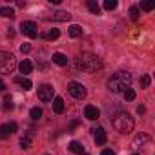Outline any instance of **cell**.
<instances>
[{
    "instance_id": "1",
    "label": "cell",
    "mask_w": 155,
    "mask_h": 155,
    "mask_svg": "<svg viewBox=\"0 0 155 155\" xmlns=\"http://www.w3.org/2000/svg\"><path fill=\"white\" fill-rule=\"evenodd\" d=\"M75 68L79 71H84V73H97L102 68V60L93 53H82L75 60Z\"/></svg>"
},
{
    "instance_id": "2",
    "label": "cell",
    "mask_w": 155,
    "mask_h": 155,
    "mask_svg": "<svg viewBox=\"0 0 155 155\" xmlns=\"http://www.w3.org/2000/svg\"><path fill=\"white\" fill-rule=\"evenodd\" d=\"M131 84V73L128 71H117L110 77L108 81V90L111 93H124Z\"/></svg>"
},
{
    "instance_id": "3",
    "label": "cell",
    "mask_w": 155,
    "mask_h": 155,
    "mask_svg": "<svg viewBox=\"0 0 155 155\" xmlns=\"http://www.w3.org/2000/svg\"><path fill=\"white\" fill-rule=\"evenodd\" d=\"M111 124L119 133H130L135 128V120L128 111H117L111 119Z\"/></svg>"
},
{
    "instance_id": "4",
    "label": "cell",
    "mask_w": 155,
    "mask_h": 155,
    "mask_svg": "<svg viewBox=\"0 0 155 155\" xmlns=\"http://www.w3.org/2000/svg\"><path fill=\"white\" fill-rule=\"evenodd\" d=\"M17 68V58L13 53L0 51V75H9Z\"/></svg>"
},
{
    "instance_id": "5",
    "label": "cell",
    "mask_w": 155,
    "mask_h": 155,
    "mask_svg": "<svg viewBox=\"0 0 155 155\" xmlns=\"http://www.w3.org/2000/svg\"><path fill=\"white\" fill-rule=\"evenodd\" d=\"M68 91H69V95L71 97H75V99H84L86 97V86L82 84V82H69L68 84Z\"/></svg>"
},
{
    "instance_id": "6",
    "label": "cell",
    "mask_w": 155,
    "mask_h": 155,
    "mask_svg": "<svg viewBox=\"0 0 155 155\" xmlns=\"http://www.w3.org/2000/svg\"><path fill=\"white\" fill-rule=\"evenodd\" d=\"M20 31H22L26 37H29V38H37V37H38V28H37V24H35V22H29V20H24V22L20 24Z\"/></svg>"
},
{
    "instance_id": "7",
    "label": "cell",
    "mask_w": 155,
    "mask_h": 155,
    "mask_svg": "<svg viewBox=\"0 0 155 155\" xmlns=\"http://www.w3.org/2000/svg\"><path fill=\"white\" fill-rule=\"evenodd\" d=\"M38 99H40L42 102L53 101V86H51V84H42V86L38 88Z\"/></svg>"
},
{
    "instance_id": "8",
    "label": "cell",
    "mask_w": 155,
    "mask_h": 155,
    "mask_svg": "<svg viewBox=\"0 0 155 155\" xmlns=\"http://www.w3.org/2000/svg\"><path fill=\"white\" fill-rule=\"evenodd\" d=\"M91 131H93V135H95V142H97V146H104L106 140H108L106 130H104L102 126H99V128H93Z\"/></svg>"
},
{
    "instance_id": "9",
    "label": "cell",
    "mask_w": 155,
    "mask_h": 155,
    "mask_svg": "<svg viewBox=\"0 0 155 155\" xmlns=\"http://www.w3.org/2000/svg\"><path fill=\"white\" fill-rule=\"evenodd\" d=\"M17 122H9V124H2L0 126V139H8L11 133H15L17 131Z\"/></svg>"
},
{
    "instance_id": "10",
    "label": "cell",
    "mask_w": 155,
    "mask_h": 155,
    "mask_svg": "<svg viewBox=\"0 0 155 155\" xmlns=\"http://www.w3.org/2000/svg\"><path fill=\"white\" fill-rule=\"evenodd\" d=\"M84 117H86L88 120H97V119L101 117V111H99V108H97V106L88 104V106L84 108Z\"/></svg>"
},
{
    "instance_id": "11",
    "label": "cell",
    "mask_w": 155,
    "mask_h": 155,
    "mask_svg": "<svg viewBox=\"0 0 155 155\" xmlns=\"http://www.w3.org/2000/svg\"><path fill=\"white\" fill-rule=\"evenodd\" d=\"M33 139H35V131L33 130H28V133L20 139V148L22 150H29L31 144H33Z\"/></svg>"
},
{
    "instance_id": "12",
    "label": "cell",
    "mask_w": 155,
    "mask_h": 155,
    "mask_svg": "<svg viewBox=\"0 0 155 155\" xmlns=\"http://www.w3.org/2000/svg\"><path fill=\"white\" fill-rule=\"evenodd\" d=\"M49 18L55 20V22H68V20L71 18V15H69L68 11H57V13H53Z\"/></svg>"
},
{
    "instance_id": "13",
    "label": "cell",
    "mask_w": 155,
    "mask_h": 155,
    "mask_svg": "<svg viewBox=\"0 0 155 155\" xmlns=\"http://www.w3.org/2000/svg\"><path fill=\"white\" fill-rule=\"evenodd\" d=\"M40 37L44 38V40H57L58 37H60V31L58 29H48V31H44V33H40Z\"/></svg>"
},
{
    "instance_id": "14",
    "label": "cell",
    "mask_w": 155,
    "mask_h": 155,
    "mask_svg": "<svg viewBox=\"0 0 155 155\" xmlns=\"http://www.w3.org/2000/svg\"><path fill=\"white\" fill-rule=\"evenodd\" d=\"M68 33H69L71 38H79V37H82V28H81L79 24H71V26L68 28Z\"/></svg>"
},
{
    "instance_id": "15",
    "label": "cell",
    "mask_w": 155,
    "mask_h": 155,
    "mask_svg": "<svg viewBox=\"0 0 155 155\" xmlns=\"http://www.w3.org/2000/svg\"><path fill=\"white\" fill-rule=\"evenodd\" d=\"M18 69H20V73H24V75H29V73L33 71V64H31L28 58H24V60L18 64Z\"/></svg>"
},
{
    "instance_id": "16",
    "label": "cell",
    "mask_w": 155,
    "mask_h": 155,
    "mask_svg": "<svg viewBox=\"0 0 155 155\" xmlns=\"http://www.w3.org/2000/svg\"><path fill=\"white\" fill-rule=\"evenodd\" d=\"M0 17H4V18H15V9L9 8V6H2L0 8Z\"/></svg>"
},
{
    "instance_id": "17",
    "label": "cell",
    "mask_w": 155,
    "mask_h": 155,
    "mask_svg": "<svg viewBox=\"0 0 155 155\" xmlns=\"http://www.w3.org/2000/svg\"><path fill=\"white\" fill-rule=\"evenodd\" d=\"M15 82H17V84H20L24 91H29V90L33 88V82H31L29 79H22V77H17V79H15Z\"/></svg>"
},
{
    "instance_id": "18",
    "label": "cell",
    "mask_w": 155,
    "mask_h": 155,
    "mask_svg": "<svg viewBox=\"0 0 155 155\" xmlns=\"http://www.w3.org/2000/svg\"><path fill=\"white\" fill-rule=\"evenodd\" d=\"M68 148H69V150H71L73 153H79V155H81V153H84V146H82V144H81L79 140H71Z\"/></svg>"
},
{
    "instance_id": "19",
    "label": "cell",
    "mask_w": 155,
    "mask_h": 155,
    "mask_svg": "<svg viewBox=\"0 0 155 155\" xmlns=\"http://www.w3.org/2000/svg\"><path fill=\"white\" fill-rule=\"evenodd\" d=\"M53 62L57 66H66L68 64V57L64 53H53Z\"/></svg>"
},
{
    "instance_id": "20",
    "label": "cell",
    "mask_w": 155,
    "mask_h": 155,
    "mask_svg": "<svg viewBox=\"0 0 155 155\" xmlns=\"http://www.w3.org/2000/svg\"><path fill=\"white\" fill-rule=\"evenodd\" d=\"M53 111L55 113H62L64 111V101H62V97H55L53 99Z\"/></svg>"
},
{
    "instance_id": "21",
    "label": "cell",
    "mask_w": 155,
    "mask_h": 155,
    "mask_svg": "<svg viewBox=\"0 0 155 155\" xmlns=\"http://www.w3.org/2000/svg\"><path fill=\"white\" fill-rule=\"evenodd\" d=\"M148 140H150V137H148L146 133H140V135H137V137H135V140L131 142V146H133V148H139V146H142V144H144V142H148Z\"/></svg>"
},
{
    "instance_id": "22",
    "label": "cell",
    "mask_w": 155,
    "mask_h": 155,
    "mask_svg": "<svg viewBox=\"0 0 155 155\" xmlns=\"http://www.w3.org/2000/svg\"><path fill=\"white\" fill-rule=\"evenodd\" d=\"M88 9H90L93 15H101V6L95 2V0H88Z\"/></svg>"
},
{
    "instance_id": "23",
    "label": "cell",
    "mask_w": 155,
    "mask_h": 155,
    "mask_svg": "<svg viewBox=\"0 0 155 155\" xmlns=\"http://www.w3.org/2000/svg\"><path fill=\"white\" fill-rule=\"evenodd\" d=\"M29 117H31L33 120H38V119L42 117V110H40L38 106H35V108H31V111H29Z\"/></svg>"
},
{
    "instance_id": "24",
    "label": "cell",
    "mask_w": 155,
    "mask_h": 155,
    "mask_svg": "<svg viewBox=\"0 0 155 155\" xmlns=\"http://www.w3.org/2000/svg\"><path fill=\"white\" fill-rule=\"evenodd\" d=\"M135 97H137V93H135V90H131V88H128V90L124 91V99H126L128 102H131V101H135Z\"/></svg>"
},
{
    "instance_id": "25",
    "label": "cell",
    "mask_w": 155,
    "mask_h": 155,
    "mask_svg": "<svg viewBox=\"0 0 155 155\" xmlns=\"http://www.w3.org/2000/svg\"><path fill=\"white\" fill-rule=\"evenodd\" d=\"M139 13H140V11H139V8H137V6L130 8V18H131L133 22H137V20H139Z\"/></svg>"
},
{
    "instance_id": "26",
    "label": "cell",
    "mask_w": 155,
    "mask_h": 155,
    "mask_svg": "<svg viewBox=\"0 0 155 155\" xmlns=\"http://www.w3.org/2000/svg\"><path fill=\"white\" fill-rule=\"evenodd\" d=\"M13 108H15V104H13V99L8 95V97L4 99V110H6V111H11Z\"/></svg>"
},
{
    "instance_id": "27",
    "label": "cell",
    "mask_w": 155,
    "mask_h": 155,
    "mask_svg": "<svg viewBox=\"0 0 155 155\" xmlns=\"http://www.w3.org/2000/svg\"><path fill=\"white\" fill-rule=\"evenodd\" d=\"M115 8H117V0H104V9L111 11V9H115Z\"/></svg>"
},
{
    "instance_id": "28",
    "label": "cell",
    "mask_w": 155,
    "mask_h": 155,
    "mask_svg": "<svg viewBox=\"0 0 155 155\" xmlns=\"http://www.w3.org/2000/svg\"><path fill=\"white\" fill-rule=\"evenodd\" d=\"M153 8H155L153 2H142V4H140V9H142V11H153ZM140 9H139V11H140Z\"/></svg>"
},
{
    "instance_id": "29",
    "label": "cell",
    "mask_w": 155,
    "mask_h": 155,
    "mask_svg": "<svg viewBox=\"0 0 155 155\" xmlns=\"http://www.w3.org/2000/svg\"><path fill=\"white\" fill-rule=\"evenodd\" d=\"M150 86V77L148 75H142L140 77V88H148Z\"/></svg>"
},
{
    "instance_id": "30",
    "label": "cell",
    "mask_w": 155,
    "mask_h": 155,
    "mask_svg": "<svg viewBox=\"0 0 155 155\" xmlns=\"http://www.w3.org/2000/svg\"><path fill=\"white\" fill-rule=\"evenodd\" d=\"M20 51H22V53H29V51H31V46H29V44H22V46H20Z\"/></svg>"
},
{
    "instance_id": "31",
    "label": "cell",
    "mask_w": 155,
    "mask_h": 155,
    "mask_svg": "<svg viewBox=\"0 0 155 155\" xmlns=\"http://www.w3.org/2000/svg\"><path fill=\"white\" fill-rule=\"evenodd\" d=\"M79 124H81V122H79V120H73V122H71V124H69V128H68V131H73V130H75V128H77V126H79Z\"/></svg>"
},
{
    "instance_id": "32",
    "label": "cell",
    "mask_w": 155,
    "mask_h": 155,
    "mask_svg": "<svg viewBox=\"0 0 155 155\" xmlns=\"http://www.w3.org/2000/svg\"><path fill=\"white\" fill-rule=\"evenodd\" d=\"M137 113H139V115L146 113V108H144V106H139V108H137Z\"/></svg>"
},
{
    "instance_id": "33",
    "label": "cell",
    "mask_w": 155,
    "mask_h": 155,
    "mask_svg": "<svg viewBox=\"0 0 155 155\" xmlns=\"http://www.w3.org/2000/svg\"><path fill=\"white\" fill-rule=\"evenodd\" d=\"M101 155H115V151H111V150H102Z\"/></svg>"
},
{
    "instance_id": "34",
    "label": "cell",
    "mask_w": 155,
    "mask_h": 155,
    "mask_svg": "<svg viewBox=\"0 0 155 155\" xmlns=\"http://www.w3.org/2000/svg\"><path fill=\"white\" fill-rule=\"evenodd\" d=\"M4 90H6V82L0 79V91H4Z\"/></svg>"
},
{
    "instance_id": "35",
    "label": "cell",
    "mask_w": 155,
    "mask_h": 155,
    "mask_svg": "<svg viewBox=\"0 0 155 155\" xmlns=\"http://www.w3.org/2000/svg\"><path fill=\"white\" fill-rule=\"evenodd\" d=\"M8 37H11V38L15 37V31H13V28H9V29H8Z\"/></svg>"
},
{
    "instance_id": "36",
    "label": "cell",
    "mask_w": 155,
    "mask_h": 155,
    "mask_svg": "<svg viewBox=\"0 0 155 155\" xmlns=\"http://www.w3.org/2000/svg\"><path fill=\"white\" fill-rule=\"evenodd\" d=\"M81 155H88V153H81Z\"/></svg>"
},
{
    "instance_id": "37",
    "label": "cell",
    "mask_w": 155,
    "mask_h": 155,
    "mask_svg": "<svg viewBox=\"0 0 155 155\" xmlns=\"http://www.w3.org/2000/svg\"><path fill=\"white\" fill-rule=\"evenodd\" d=\"M133 155H139V153H133Z\"/></svg>"
}]
</instances>
